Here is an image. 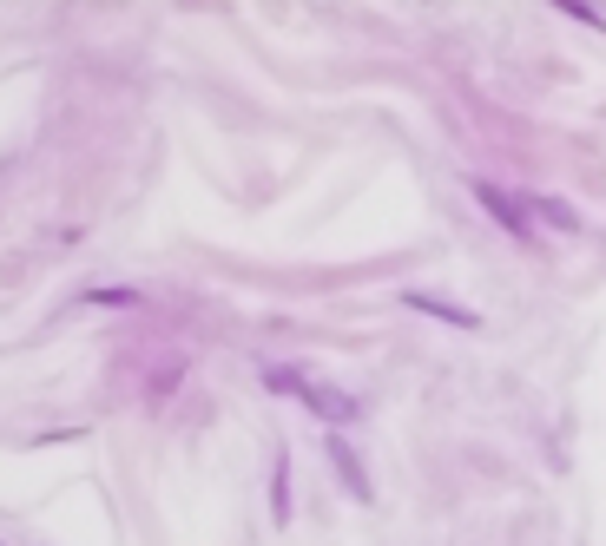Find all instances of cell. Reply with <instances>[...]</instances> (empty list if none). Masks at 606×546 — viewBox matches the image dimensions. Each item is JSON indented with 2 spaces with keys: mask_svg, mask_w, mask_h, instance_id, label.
Masks as SVG:
<instances>
[{
  "mask_svg": "<svg viewBox=\"0 0 606 546\" xmlns=\"http://www.w3.org/2000/svg\"><path fill=\"white\" fill-rule=\"evenodd\" d=\"M271 514L290 520V454H277V468H271Z\"/></svg>",
  "mask_w": 606,
  "mask_h": 546,
  "instance_id": "obj_6",
  "label": "cell"
},
{
  "mask_svg": "<svg viewBox=\"0 0 606 546\" xmlns=\"http://www.w3.org/2000/svg\"><path fill=\"white\" fill-rule=\"evenodd\" d=\"M409 310H422V316H435V323H455V329H481V316L475 310H462V303H442V297H422V290H409Z\"/></svg>",
  "mask_w": 606,
  "mask_h": 546,
  "instance_id": "obj_4",
  "label": "cell"
},
{
  "mask_svg": "<svg viewBox=\"0 0 606 546\" xmlns=\"http://www.w3.org/2000/svg\"><path fill=\"white\" fill-rule=\"evenodd\" d=\"M264 382H271L277 395H297V402L310 408V415H317V422H330V428H350L356 415H363V408H356V395H350V389H330V382H310V375L284 369V362H271V369H264Z\"/></svg>",
  "mask_w": 606,
  "mask_h": 546,
  "instance_id": "obj_1",
  "label": "cell"
},
{
  "mask_svg": "<svg viewBox=\"0 0 606 546\" xmlns=\"http://www.w3.org/2000/svg\"><path fill=\"white\" fill-rule=\"evenodd\" d=\"M527 211H534L541 224H554V231H580V211L560 204V198H527Z\"/></svg>",
  "mask_w": 606,
  "mask_h": 546,
  "instance_id": "obj_5",
  "label": "cell"
},
{
  "mask_svg": "<svg viewBox=\"0 0 606 546\" xmlns=\"http://www.w3.org/2000/svg\"><path fill=\"white\" fill-rule=\"evenodd\" d=\"M475 198H481V211H488L501 231H514L521 244H534V211H527V198H514V191H501V185H488V178H475Z\"/></svg>",
  "mask_w": 606,
  "mask_h": 546,
  "instance_id": "obj_2",
  "label": "cell"
},
{
  "mask_svg": "<svg viewBox=\"0 0 606 546\" xmlns=\"http://www.w3.org/2000/svg\"><path fill=\"white\" fill-rule=\"evenodd\" d=\"M330 468H336V481H343V494H350L356 507H369V500H376V481L363 474V461H356V448L343 435H330Z\"/></svg>",
  "mask_w": 606,
  "mask_h": 546,
  "instance_id": "obj_3",
  "label": "cell"
}]
</instances>
